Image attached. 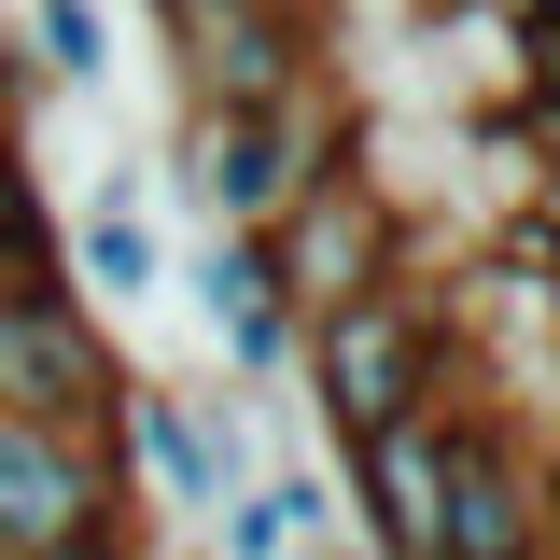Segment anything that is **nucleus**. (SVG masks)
I'll return each mask as SVG.
<instances>
[{"label": "nucleus", "mask_w": 560, "mask_h": 560, "mask_svg": "<svg viewBox=\"0 0 560 560\" xmlns=\"http://www.w3.org/2000/svg\"><path fill=\"white\" fill-rule=\"evenodd\" d=\"M308 407L337 420V448H364V434H393V420H434L448 393V323H434V294L420 280H378V294H350L337 323H308Z\"/></svg>", "instance_id": "1"}, {"label": "nucleus", "mask_w": 560, "mask_h": 560, "mask_svg": "<svg viewBox=\"0 0 560 560\" xmlns=\"http://www.w3.org/2000/svg\"><path fill=\"white\" fill-rule=\"evenodd\" d=\"M113 448H127L140 477H154V504L168 518H224L238 490L267 477L253 463V420H238V393H183V378H127V407H113Z\"/></svg>", "instance_id": "4"}, {"label": "nucleus", "mask_w": 560, "mask_h": 560, "mask_svg": "<svg viewBox=\"0 0 560 560\" xmlns=\"http://www.w3.org/2000/svg\"><path fill=\"white\" fill-rule=\"evenodd\" d=\"M127 407V364H113V323L43 280V294H0V420H43V434H113Z\"/></svg>", "instance_id": "3"}, {"label": "nucleus", "mask_w": 560, "mask_h": 560, "mask_svg": "<svg viewBox=\"0 0 560 560\" xmlns=\"http://www.w3.org/2000/svg\"><path fill=\"white\" fill-rule=\"evenodd\" d=\"M168 183L197 210V238H267L308 183H337V154H323V84H294L280 113H183V168H168Z\"/></svg>", "instance_id": "2"}, {"label": "nucleus", "mask_w": 560, "mask_h": 560, "mask_svg": "<svg viewBox=\"0 0 560 560\" xmlns=\"http://www.w3.org/2000/svg\"><path fill=\"white\" fill-rule=\"evenodd\" d=\"M57 560H140V533L113 518V533H84V547H57Z\"/></svg>", "instance_id": "15"}, {"label": "nucleus", "mask_w": 560, "mask_h": 560, "mask_svg": "<svg viewBox=\"0 0 560 560\" xmlns=\"http://www.w3.org/2000/svg\"><path fill=\"white\" fill-rule=\"evenodd\" d=\"M127 518V448L113 434H43L0 420V560H57Z\"/></svg>", "instance_id": "6"}, {"label": "nucleus", "mask_w": 560, "mask_h": 560, "mask_svg": "<svg viewBox=\"0 0 560 560\" xmlns=\"http://www.w3.org/2000/svg\"><path fill=\"white\" fill-rule=\"evenodd\" d=\"M154 14H168V0H154Z\"/></svg>", "instance_id": "20"}, {"label": "nucleus", "mask_w": 560, "mask_h": 560, "mask_svg": "<svg viewBox=\"0 0 560 560\" xmlns=\"http://www.w3.org/2000/svg\"><path fill=\"white\" fill-rule=\"evenodd\" d=\"M57 267H70L84 308H140V294H168V238H154V210H140V168H113V183L57 224Z\"/></svg>", "instance_id": "10"}, {"label": "nucleus", "mask_w": 560, "mask_h": 560, "mask_svg": "<svg viewBox=\"0 0 560 560\" xmlns=\"http://www.w3.org/2000/svg\"><path fill=\"white\" fill-rule=\"evenodd\" d=\"M434 14H448V0H434Z\"/></svg>", "instance_id": "19"}, {"label": "nucleus", "mask_w": 560, "mask_h": 560, "mask_svg": "<svg viewBox=\"0 0 560 560\" xmlns=\"http://www.w3.org/2000/svg\"><path fill=\"white\" fill-rule=\"evenodd\" d=\"M14 57L43 70V84H113V14L98 0H28V43Z\"/></svg>", "instance_id": "12"}, {"label": "nucleus", "mask_w": 560, "mask_h": 560, "mask_svg": "<svg viewBox=\"0 0 560 560\" xmlns=\"http://www.w3.org/2000/svg\"><path fill=\"white\" fill-rule=\"evenodd\" d=\"M434 434H448L434 560H547V490H533V463H518L490 420H463V407H434Z\"/></svg>", "instance_id": "8"}, {"label": "nucleus", "mask_w": 560, "mask_h": 560, "mask_svg": "<svg viewBox=\"0 0 560 560\" xmlns=\"http://www.w3.org/2000/svg\"><path fill=\"white\" fill-rule=\"evenodd\" d=\"M183 560H210V547H183Z\"/></svg>", "instance_id": "18"}, {"label": "nucleus", "mask_w": 560, "mask_h": 560, "mask_svg": "<svg viewBox=\"0 0 560 560\" xmlns=\"http://www.w3.org/2000/svg\"><path fill=\"white\" fill-rule=\"evenodd\" d=\"M210 560H294V533H280V504H267V477L238 490L224 518H210Z\"/></svg>", "instance_id": "14"}, {"label": "nucleus", "mask_w": 560, "mask_h": 560, "mask_svg": "<svg viewBox=\"0 0 560 560\" xmlns=\"http://www.w3.org/2000/svg\"><path fill=\"white\" fill-rule=\"evenodd\" d=\"M267 267H280V308H294V337L308 323H337L350 294H378V280H407V238H393V197L337 168V183H308V197L267 224Z\"/></svg>", "instance_id": "5"}, {"label": "nucleus", "mask_w": 560, "mask_h": 560, "mask_svg": "<svg viewBox=\"0 0 560 560\" xmlns=\"http://www.w3.org/2000/svg\"><path fill=\"white\" fill-rule=\"evenodd\" d=\"M183 308L210 323V350H224V378H294V308H280V267H267V238H197L183 253Z\"/></svg>", "instance_id": "9"}, {"label": "nucleus", "mask_w": 560, "mask_h": 560, "mask_svg": "<svg viewBox=\"0 0 560 560\" xmlns=\"http://www.w3.org/2000/svg\"><path fill=\"white\" fill-rule=\"evenodd\" d=\"M350 504H364L378 560H434V504H448V434H434V420H393V434H364V448H350Z\"/></svg>", "instance_id": "11"}, {"label": "nucleus", "mask_w": 560, "mask_h": 560, "mask_svg": "<svg viewBox=\"0 0 560 560\" xmlns=\"http://www.w3.org/2000/svg\"><path fill=\"white\" fill-rule=\"evenodd\" d=\"M504 14H518V28H547V43H560V0H504Z\"/></svg>", "instance_id": "17"}, {"label": "nucleus", "mask_w": 560, "mask_h": 560, "mask_svg": "<svg viewBox=\"0 0 560 560\" xmlns=\"http://www.w3.org/2000/svg\"><path fill=\"white\" fill-rule=\"evenodd\" d=\"M0 267H14V280H70L57 267V210H43V168H28L14 127H0Z\"/></svg>", "instance_id": "13"}, {"label": "nucleus", "mask_w": 560, "mask_h": 560, "mask_svg": "<svg viewBox=\"0 0 560 560\" xmlns=\"http://www.w3.org/2000/svg\"><path fill=\"white\" fill-rule=\"evenodd\" d=\"M14 98H28V57H14V43H0V127H14Z\"/></svg>", "instance_id": "16"}, {"label": "nucleus", "mask_w": 560, "mask_h": 560, "mask_svg": "<svg viewBox=\"0 0 560 560\" xmlns=\"http://www.w3.org/2000/svg\"><path fill=\"white\" fill-rule=\"evenodd\" d=\"M154 28L183 57V113H280L308 84V0H168Z\"/></svg>", "instance_id": "7"}]
</instances>
